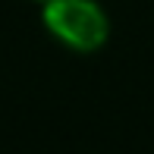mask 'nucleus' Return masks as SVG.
I'll return each mask as SVG.
<instances>
[{
    "label": "nucleus",
    "instance_id": "2",
    "mask_svg": "<svg viewBox=\"0 0 154 154\" xmlns=\"http://www.w3.org/2000/svg\"><path fill=\"white\" fill-rule=\"evenodd\" d=\"M38 3H41V0H38Z\"/></svg>",
    "mask_w": 154,
    "mask_h": 154
},
{
    "label": "nucleus",
    "instance_id": "1",
    "mask_svg": "<svg viewBox=\"0 0 154 154\" xmlns=\"http://www.w3.org/2000/svg\"><path fill=\"white\" fill-rule=\"evenodd\" d=\"M41 25L72 54H94L110 38V19L97 0H41Z\"/></svg>",
    "mask_w": 154,
    "mask_h": 154
}]
</instances>
